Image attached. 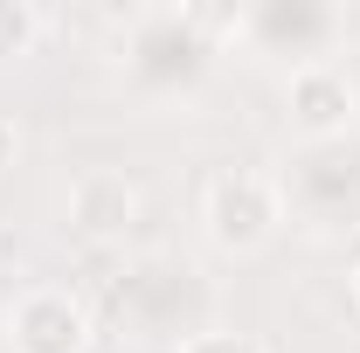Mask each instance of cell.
<instances>
[{
    "label": "cell",
    "mask_w": 360,
    "mask_h": 353,
    "mask_svg": "<svg viewBox=\"0 0 360 353\" xmlns=\"http://www.w3.org/2000/svg\"><path fill=\"white\" fill-rule=\"evenodd\" d=\"M201 229L222 257H257L284 229V187L270 174H257V167H229L201 194Z\"/></svg>",
    "instance_id": "1"
},
{
    "label": "cell",
    "mask_w": 360,
    "mask_h": 353,
    "mask_svg": "<svg viewBox=\"0 0 360 353\" xmlns=\"http://www.w3.org/2000/svg\"><path fill=\"white\" fill-rule=\"evenodd\" d=\"M284 118L305 146H340L360 125V84L347 63L319 56V63H291L284 77Z\"/></svg>",
    "instance_id": "2"
},
{
    "label": "cell",
    "mask_w": 360,
    "mask_h": 353,
    "mask_svg": "<svg viewBox=\"0 0 360 353\" xmlns=\"http://www.w3.org/2000/svg\"><path fill=\"white\" fill-rule=\"evenodd\" d=\"M7 347L14 353H90V312L63 284H35L7 305Z\"/></svg>",
    "instance_id": "3"
},
{
    "label": "cell",
    "mask_w": 360,
    "mask_h": 353,
    "mask_svg": "<svg viewBox=\"0 0 360 353\" xmlns=\"http://www.w3.org/2000/svg\"><path fill=\"white\" fill-rule=\"evenodd\" d=\"M139 222V187L111 167H90L70 180V229L84 243H125Z\"/></svg>",
    "instance_id": "4"
},
{
    "label": "cell",
    "mask_w": 360,
    "mask_h": 353,
    "mask_svg": "<svg viewBox=\"0 0 360 353\" xmlns=\"http://www.w3.org/2000/svg\"><path fill=\"white\" fill-rule=\"evenodd\" d=\"M49 14L42 7H28V0H0V56H28V49L42 42Z\"/></svg>",
    "instance_id": "5"
},
{
    "label": "cell",
    "mask_w": 360,
    "mask_h": 353,
    "mask_svg": "<svg viewBox=\"0 0 360 353\" xmlns=\"http://www.w3.org/2000/svg\"><path fill=\"white\" fill-rule=\"evenodd\" d=\"M174 353H264L250 333H222V326H208V333H187Z\"/></svg>",
    "instance_id": "6"
},
{
    "label": "cell",
    "mask_w": 360,
    "mask_h": 353,
    "mask_svg": "<svg viewBox=\"0 0 360 353\" xmlns=\"http://www.w3.org/2000/svg\"><path fill=\"white\" fill-rule=\"evenodd\" d=\"M14 167H21V125L0 111V174H14Z\"/></svg>",
    "instance_id": "7"
},
{
    "label": "cell",
    "mask_w": 360,
    "mask_h": 353,
    "mask_svg": "<svg viewBox=\"0 0 360 353\" xmlns=\"http://www.w3.org/2000/svg\"><path fill=\"white\" fill-rule=\"evenodd\" d=\"M347 284H354V305H360V257H354V277H347Z\"/></svg>",
    "instance_id": "8"
}]
</instances>
